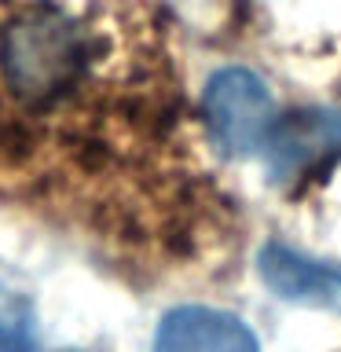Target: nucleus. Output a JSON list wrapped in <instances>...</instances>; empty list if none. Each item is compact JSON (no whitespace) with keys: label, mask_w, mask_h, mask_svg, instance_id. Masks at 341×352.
Returning a JSON list of instances; mask_svg holds the SVG:
<instances>
[{"label":"nucleus","mask_w":341,"mask_h":352,"mask_svg":"<svg viewBox=\"0 0 341 352\" xmlns=\"http://www.w3.org/2000/svg\"><path fill=\"white\" fill-rule=\"evenodd\" d=\"M110 63L92 11L70 0H0V110L48 118L88 92Z\"/></svg>","instance_id":"nucleus-1"},{"label":"nucleus","mask_w":341,"mask_h":352,"mask_svg":"<svg viewBox=\"0 0 341 352\" xmlns=\"http://www.w3.org/2000/svg\"><path fill=\"white\" fill-rule=\"evenodd\" d=\"M202 114L217 147H224L235 158L264 151V140L272 132V92L253 70L228 66L217 70L206 85Z\"/></svg>","instance_id":"nucleus-2"},{"label":"nucleus","mask_w":341,"mask_h":352,"mask_svg":"<svg viewBox=\"0 0 341 352\" xmlns=\"http://www.w3.org/2000/svg\"><path fill=\"white\" fill-rule=\"evenodd\" d=\"M268 169L275 180H290L341 154V114L338 110H290L275 118L264 140Z\"/></svg>","instance_id":"nucleus-3"},{"label":"nucleus","mask_w":341,"mask_h":352,"mask_svg":"<svg viewBox=\"0 0 341 352\" xmlns=\"http://www.w3.org/2000/svg\"><path fill=\"white\" fill-rule=\"evenodd\" d=\"M154 352H261L257 334L224 308L184 305L165 312Z\"/></svg>","instance_id":"nucleus-4"},{"label":"nucleus","mask_w":341,"mask_h":352,"mask_svg":"<svg viewBox=\"0 0 341 352\" xmlns=\"http://www.w3.org/2000/svg\"><path fill=\"white\" fill-rule=\"evenodd\" d=\"M264 286L294 305H312L327 308V312H341V268L338 264L312 261L290 246L268 242L257 257Z\"/></svg>","instance_id":"nucleus-5"},{"label":"nucleus","mask_w":341,"mask_h":352,"mask_svg":"<svg viewBox=\"0 0 341 352\" xmlns=\"http://www.w3.org/2000/svg\"><path fill=\"white\" fill-rule=\"evenodd\" d=\"M0 352H41L30 301L4 286H0Z\"/></svg>","instance_id":"nucleus-6"}]
</instances>
